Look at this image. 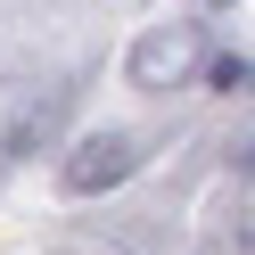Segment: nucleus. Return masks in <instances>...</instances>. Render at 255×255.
Wrapping results in <instances>:
<instances>
[{
    "instance_id": "f257e3e1",
    "label": "nucleus",
    "mask_w": 255,
    "mask_h": 255,
    "mask_svg": "<svg viewBox=\"0 0 255 255\" xmlns=\"http://www.w3.org/2000/svg\"><path fill=\"white\" fill-rule=\"evenodd\" d=\"M140 173V132H124V124H107V132H83L66 148V165H58V189L66 198H99V189L132 181Z\"/></svg>"
},
{
    "instance_id": "f03ea898",
    "label": "nucleus",
    "mask_w": 255,
    "mask_h": 255,
    "mask_svg": "<svg viewBox=\"0 0 255 255\" xmlns=\"http://www.w3.org/2000/svg\"><path fill=\"white\" fill-rule=\"evenodd\" d=\"M198 58H206V25H148L140 50H132V83L140 91H173Z\"/></svg>"
},
{
    "instance_id": "7ed1b4c3",
    "label": "nucleus",
    "mask_w": 255,
    "mask_h": 255,
    "mask_svg": "<svg viewBox=\"0 0 255 255\" xmlns=\"http://www.w3.org/2000/svg\"><path fill=\"white\" fill-rule=\"evenodd\" d=\"M206 74H214V91H239V99L255 91V58H214Z\"/></svg>"
},
{
    "instance_id": "20e7f679",
    "label": "nucleus",
    "mask_w": 255,
    "mask_h": 255,
    "mask_svg": "<svg viewBox=\"0 0 255 255\" xmlns=\"http://www.w3.org/2000/svg\"><path fill=\"white\" fill-rule=\"evenodd\" d=\"M239 173H255V140H247V148H239Z\"/></svg>"
}]
</instances>
